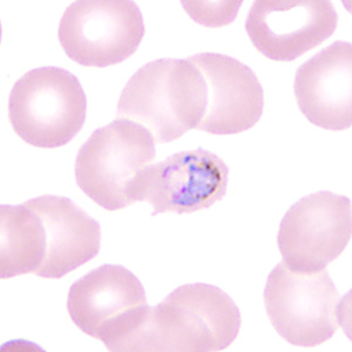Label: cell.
<instances>
[{
	"label": "cell",
	"mask_w": 352,
	"mask_h": 352,
	"mask_svg": "<svg viewBox=\"0 0 352 352\" xmlns=\"http://www.w3.org/2000/svg\"><path fill=\"white\" fill-rule=\"evenodd\" d=\"M240 329V310L228 294L204 283L181 285L149 307L127 352L222 351Z\"/></svg>",
	"instance_id": "obj_1"
},
{
	"label": "cell",
	"mask_w": 352,
	"mask_h": 352,
	"mask_svg": "<svg viewBox=\"0 0 352 352\" xmlns=\"http://www.w3.org/2000/svg\"><path fill=\"white\" fill-rule=\"evenodd\" d=\"M202 76L187 59L162 58L134 73L118 101L116 116L147 129L155 142L166 144L197 129L204 118Z\"/></svg>",
	"instance_id": "obj_2"
},
{
	"label": "cell",
	"mask_w": 352,
	"mask_h": 352,
	"mask_svg": "<svg viewBox=\"0 0 352 352\" xmlns=\"http://www.w3.org/2000/svg\"><path fill=\"white\" fill-rule=\"evenodd\" d=\"M154 159L152 134L118 119L94 131L81 146L74 164L76 184L106 210H120L138 202L141 175Z\"/></svg>",
	"instance_id": "obj_3"
},
{
	"label": "cell",
	"mask_w": 352,
	"mask_h": 352,
	"mask_svg": "<svg viewBox=\"0 0 352 352\" xmlns=\"http://www.w3.org/2000/svg\"><path fill=\"white\" fill-rule=\"evenodd\" d=\"M87 116V98L73 73L56 66L34 68L13 85L8 119L16 135L38 148L69 144Z\"/></svg>",
	"instance_id": "obj_4"
},
{
	"label": "cell",
	"mask_w": 352,
	"mask_h": 352,
	"mask_svg": "<svg viewBox=\"0 0 352 352\" xmlns=\"http://www.w3.org/2000/svg\"><path fill=\"white\" fill-rule=\"evenodd\" d=\"M149 305L140 280L119 264H104L74 282L67 297L73 323L107 350L127 352Z\"/></svg>",
	"instance_id": "obj_5"
},
{
	"label": "cell",
	"mask_w": 352,
	"mask_h": 352,
	"mask_svg": "<svg viewBox=\"0 0 352 352\" xmlns=\"http://www.w3.org/2000/svg\"><path fill=\"white\" fill-rule=\"evenodd\" d=\"M342 297L328 272L294 270L285 261L269 274L264 305L280 337L303 348L323 344L340 324Z\"/></svg>",
	"instance_id": "obj_6"
},
{
	"label": "cell",
	"mask_w": 352,
	"mask_h": 352,
	"mask_svg": "<svg viewBox=\"0 0 352 352\" xmlns=\"http://www.w3.org/2000/svg\"><path fill=\"white\" fill-rule=\"evenodd\" d=\"M144 36V16L131 0L74 1L58 30L65 53L85 67H109L127 60Z\"/></svg>",
	"instance_id": "obj_7"
},
{
	"label": "cell",
	"mask_w": 352,
	"mask_h": 352,
	"mask_svg": "<svg viewBox=\"0 0 352 352\" xmlns=\"http://www.w3.org/2000/svg\"><path fill=\"white\" fill-rule=\"evenodd\" d=\"M351 235V200L318 192L292 204L280 221L277 244L290 268L320 272L340 256Z\"/></svg>",
	"instance_id": "obj_8"
},
{
	"label": "cell",
	"mask_w": 352,
	"mask_h": 352,
	"mask_svg": "<svg viewBox=\"0 0 352 352\" xmlns=\"http://www.w3.org/2000/svg\"><path fill=\"white\" fill-rule=\"evenodd\" d=\"M228 175L227 164L214 153L204 148L176 153L144 169L138 201L152 206L153 217L192 214L210 208L226 197Z\"/></svg>",
	"instance_id": "obj_9"
},
{
	"label": "cell",
	"mask_w": 352,
	"mask_h": 352,
	"mask_svg": "<svg viewBox=\"0 0 352 352\" xmlns=\"http://www.w3.org/2000/svg\"><path fill=\"white\" fill-rule=\"evenodd\" d=\"M338 14L327 0H257L245 31L257 51L274 61L290 63L333 34Z\"/></svg>",
	"instance_id": "obj_10"
},
{
	"label": "cell",
	"mask_w": 352,
	"mask_h": 352,
	"mask_svg": "<svg viewBox=\"0 0 352 352\" xmlns=\"http://www.w3.org/2000/svg\"><path fill=\"white\" fill-rule=\"evenodd\" d=\"M188 59L202 76L206 92L199 131L232 135L252 129L260 121L263 87L252 68L220 53H200Z\"/></svg>",
	"instance_id": "obj_11"
},
{
	"label": "cell",
	"mask_w": 352,
	"mask_h": 352,
	"mask_svg": "<svg viewBox=\"0 0 352 352\" xmlns=\"http://www.w3.org/2000/svg\"><path fill=\"white\" fill-rule=\"evenodd\" d=\"M294 92L312 124L345 131L352 124V46L335 41L300 65Z\"/></svg>",
	"instance_id": "obj_12"
},
{
	"label": "cell",
	"mask_w": 352,
	"mask_h": 352,
	"mask_svg": "<svg viewBox=\"0 0 352 352\" xmlns=\"http://www.w3.org/2000/svg\"><path fill=\"white\" fill-rule=\"evenodd\" d=\"M26 202L36 210L44 227V263L36 276L59 280L98 256L100 224L72 200L43 195Z\"/></svg>",
	"instance_id": "obj_13"
},
{
	"label": "cell",
	"mask_w": 352,
	"mask_h": 352,
	"mask_svg": "<svg viewBox=\"0 0 352 352\" xmlns=\"http://www.w3.org/2000/svg\"><path fill=\"white\" fill-rule=\"evenodd\" d=\"M45 258L44 227L28 204L0 206V277L39 272Z\"/></svg>",
	"instance_id": "obj_14"
},
{
	"label": "cell",
	"mask_w": 352,
	"mask_h": 352,
	"mask_svg": "<svg viewBox=\"0 0 352 352\" xmlns=\"http://www.w3.org/2000/svg\"><path fill=\"white\" fill-rule=\"evenodd\" d=\"M242 1H182L192 21L207 28H221L236 18Z\"/></svg>",
	"instance_id": "obj_15"
}]
</instances>
